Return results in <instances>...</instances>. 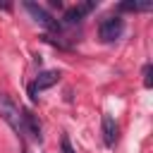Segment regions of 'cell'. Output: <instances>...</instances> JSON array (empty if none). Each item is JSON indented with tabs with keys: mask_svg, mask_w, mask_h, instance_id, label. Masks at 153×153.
<instances>
[{
	"mask_svg": "<svg viewBox=\"0 0 153 153\" xmlns=\"http://www.w3.org/2000/svg\"><path fill=\"white\" fill-rule=\"evenodd\" d=\"M60 76H62L60 69H45V72H41V74L29 84V96H31V100H38V93L45 91V88H50V86H55V84L60 81Z\"/></svg>",
	"mask_w": 153,
	"mask_h": 153,
	"instance_id": "obj_2",
	"label": "cell"
},
{
	"mask_svg": "<svg viewBox=\"0 0 153 153\" xmlns=\"http://www.w3.org/2000/svg\"><path fill=\"white\" fill-rule=\"evenodd\" d=\"M117 10L120 12H148L153 10V2H122Z\"/></svg>",
	"mask_w": 153,
	"mask_h": 153,
	"instance_id": "obj_8",
	"label": "cell"
},
{
	"mask_svg": "<svg viewBox=\"0 0 153 153\" xmlns=\"http://www.w3.org/2000/svg\"><path fill=\"white\" fill-rule=\"evenodd\" d=\"M122 31H124V19H122V17H108V19H103L100 26H98L100 41H115V38L122 36Z\"/></svg>",
	"mask_w": 153,
	"mask_h": 153,
	"instance_id": "obj_3",
	"label": "cell"
},
{
	"mask_svg": "<svg viewBox=\"0 0 153 153\" xmlns=\"http://www.w3.org/2000/svg\"><path fill=\"white\" fill-rule=\"evenodd\" d=\"M103 141L105 146H115L117 141V122L110 115H103Z\"/></svg>",
	"mask_w": 153,
	"mask_h": 153,
	"instance_id": "obj_7",
	"label": "cell"
},
{
	"mask_svg": "<svg viewBox=\"0 0 153 153\" xmlns=\"http://www.w3.org/2000/svg\"><path fill=\"white\" fill-rule=\"evenodd\" d=\"M151 74H153V67H151V65H146V67H143V86H146V88H151V86H153Z\"/></svg>",
	"mask_w": 153,
	"mask_h": 153,
	"instance_id": "obj_9",
	"label": "cell"
},
{
	"mask_svg": "<svg viewBox=\"0 0 153 153\" xmlns=\"http://www.w3.org/2000/svg\"><path fill=\"white\" fill-rule=\"evenodd\" d=\"M24 10H26V12L33 17V22H38L41 26H45V29H60V24L53 19V14H50L48 10H43L41 5H36V2H29V0H26V2H24Z\"/></svg>",
	"mask_w": 153,
	"mask_h": 153,
	"instance_id": "obj_5",
	"label": "cell"
},
{
	"mask_svg": "<svg viewBox=\"0 0 153 153\" xmlns=\"http://www.w3.org/2000/svg\"><path fill=\"white\" fill-rule=\"evenodd\" d=\"M0 117H2L17 134H24V127H22V110H19L17 103H14L10 96H5V93H0Z\"/></svg>",
	"mask_w": 153,
	"mask_h": 153,
	"instance_id": "obj_1",
	"label": "cell"
},
{
	"mask_svg": "<svg viewBox=\"0 0 153 153\" xmlns=\"http://www.w3.org/2000/svg\"><path fill=\"white\" fill-rule=\"evenodd\" d=\"M60 146H62V153H74V148H72V143H69V136H62Z\"/></svg>",
	"mask_w": 153,
	"mask_h": 153,
	"instance_id": "obj_10",
	"label": "cell"
},
{
	"mask_svg": "<svg viewBox=\"0 0 153 153\" xmlns=\"http://www.w3.org/2000/svg\"><path fill=\"white\" fill-rule=\"evenodd\" d=\"M96 0H86V2H79V5H74V7H69L67 12H65V17H62V24H67V26H72V24H79L88 12H93L96 10Z\"/></svg>",
	"mask_w": 153,
	"mask_h": 153,
	"instance_id": "obj_4",
	"label": "cell"
},
{
	"mask_svg": "<svg viewBox=\"0 0 153 153\" xmlns=\"http://www.w3.org/2000/svg\"><path fill=\"white\" fill-rule=\"evenodd\" d=\"M22 127H24V134H29L31 139L41 141V122L31 110H22Z\"/></svg>",
	"mask_w": 153,
	"mask_h": 153,
	"instance_id": "obj_6",
	"label": "cell"
}]
</instances>
